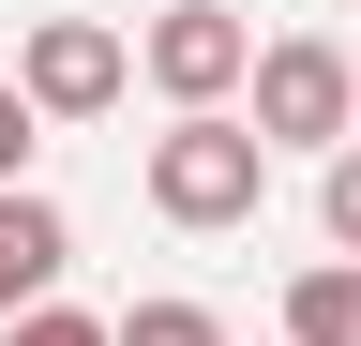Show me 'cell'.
<instances>
[{
  "label": "cell",
  "instance_id": "6da1fadb",
  "mask_svg": "<svg viewBox=\"0 0 361 346\" xmlns=\"http://www.w3.org/2000/svg\"><path fill=\"white\" fill-rule=\"evenodd\" d=\"M256 196H271V136H256V121H166V136H151V211H166V226H256Z\"/></svg>",
  "mask_w": 361,
  "mask_h": 346
},
{
  "label": "cell",
  "instance_id": "7a4b0ae2",
  "mask_svg": "<svg viewBox=\"0 0 361 346\" xmlns=\"http://www.w3.org/2000/svg\"><path fill=\"white\" fill-rule=\"evenodd\" d=\"M256 136L271 151H361L346 121H361V46H316V30H286V46L256 61Z\"/></svg>",
  "mask_w": 361,
  "mask_h": 346
},
{
  "label": "cell",
  "instance_id": "3957f363",
  "mask_svg": "<svg viewBox=\"0 0 361 346\" xmlns=\"http://www.w3.org/2000/svg\"><path fill=\"white\" fill-rule=\"evenodd\" d=\"M135 61H151V91L180 106V121H211L226 91H256V30H241V0H166V16H151V46H135Z\"/></svg>",
  "mask_w": 361,
  "mask_h": 346
},
{
  "label": "cell",
  "instance_id": "277c9868",
  "mask_svg": "<svg viewBox=\"0 0 361 346\" xmlns=\"http://www.w3.org/2000/svg\"><path fill=\"white\" fill-rule=\"evenodd\" d=\"M121 75H135V46H121L106 16H45V30H30V61H16V91H30L45 121H106V106H121Z\"/></svg>",
  "mask_w": 361,
  "mask_h": 346
},
{
  "label": "cell",
  "instance_id": "5b68a950",
  "mask_svg": "<svg viewBox=\"0 0 361 346\" xmlns=\"http://www.w3.org/2000/svg\"><path fill=\"white\" fill-rule=\"evenodd\" d=\"M61 256H75L61 196H0V331H16V316H45V286H61Z\"/></svg>",
  "mask_w": 361,
  "mask_h": 346
},
{
  "label": "cell",
  "instance_id": "8992f818",
  "mask_svg": "<svg viewBox=\"0 0 361 346\" xmlns=\"http://www.w3.org/2000/svg\"><path fill=\"white\" fill-rule=\"evenodd\" d=\"M286 346H361V256H331V271L286 286Z\"/></svg>",
  "mask_w": 361,
  "mask_h": 346
},
{
  "label": "cell",
  "instance_id": "52a82bcc",
  "mask_svg": "<svg viewBox=\"0 0 361 346\" xmlns=\"http://www.w3.org/2000/svg\"><path fill=\"white\" fill-rule=\"evenodd\" d=\"M121 346H226V316H211V301H135Z\"/></svg>",
  "mask_w": 361,
  "mask_h": 346
},
{
  "label": "cell",
  "instance_id": "ba28073f",
  "mask_svg": "<svg viewBox=\"0 0 361 346\" xmlns=\"http://www.w3.org/2000/svg\"><path fill=\"white\" fill-rule=\"evenodd\" d=\"M316 226H331V256H361V151H331V181H316Z\"/></svg>",
  "mask_w": 361,
  "mask_h": 346
},
{
  "label": "cell",
  "instance_id": "9c48e42d",
  "mask_svg": "<svg viewBox=\"0 0 361 346\" xmlns=\"http://www.w3.org/2000/svg\"><path fill=\"white\" fill-rule=\"evenodd\" d=\"M0 346H121V316H75V301H45V316H16Z\"/></svg>",
  "mask_w": 361,
  "mask_h": 346
},
{
  "label": "cell",
  "instance_id": "30bf717a",
  "mask_svg": "<svg viewBox=\"0 0 361 346\" xmlns=\"http://www.w3.org/2000/svg\"><path fill=\"white\" fill-rule=\"evenodd\" d=\"M30 136H45V106L16 91V75H0V196H30V181H16V166H30Z\"/></svg>",
  "mask_w": 361,
  "mask_h": 346
}]
</instances>
